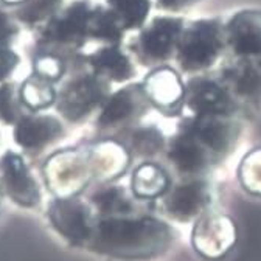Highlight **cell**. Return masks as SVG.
Here are the masks:
<instances>
[{"instance_id": "obj_1", "label": "cell", "mask_w": 261, "mask_h": 261, "mask_svg": "<svg viewBox=\"0 0 261 261\" xmlns=\"http://www.w3.org/2000/svg\"><path fill=\"white\" fill-rule=\"evenodd\" d=\"M240 137V117L191 114L170 142L168 160L182 177L208 176L233 152Z\"/></svg>"}, {"instance_id": "obj_2", "label": "cell", "mask_w": 261, "mask_h": 261, "mask_svg": "<svg viewBox=\"0 0 261 261\" xmlns=\"http://www.w3.org/2000/svg\"><path fill=\"white\" fill-rule=\"evenodd\" d=\"M174 241L173 228L154 216H117L98 224L93 247L127 261L152 259L165 253Z\"/></svg>"}, {"instance_id": "obj_3", "label": "cell", "mask_w": 261, "mask_h": 261, "mask_svg": "<svg viewBox=\"0 0 261 261\" xmlns=\"http://www.w3.org/2000/svg\"><path fill=\"white\" fill-rule=\"evenodd\" d=\"M225 53L224 20L219 17H204L185 23L174 58L180 70L193 76L215 69L224 61Z\"/></svg>"}, {"instance_id": "obj_4", "label": "cell", "mask_w": 261, "mask_h": 261, "mask_svg": "<svg viewBox=\"0 0 261 261\" xmlns=\"http://www.w3.org/2000/svg\"><path fill=\"white\" fill-rule=\"evenodd\" d=\"M216 190L208 176L182 177L162 196V208L177 222H190L213 210Z\"/></svg>"}, {"instance_id": "obj_5", "label": "cell", "mask_w": 261, "mask_h": 261, "mask_svg": "<svg viewBox=\"0 0 261 261\" xmlns=\"http://www.w3.org/2000/svg\"><path fill=\"white\" fill-rule=\"evenodd\" d=\"M185 108L198 115H235L240 117L241 105L235 100L218 73L193 75L185 84Z\"/></svg>"}, {"instance_id": "obj_6", "label": "cell", "mask_w": 261, "mask_h": 261, "mask_svg": "<svg viewBox=\"0 0 261 261\" xmlns=\"http://www.w3.org/2000/svg\"><path fill=\"white\" fill-rule=\"evenodd\" d=\"M237 235V224L230 216L210 210L194 221L191 244L199 256L219 261L233 249Z\"/></svg>"}, {"instance_id": "obj_7", "label": "cell", "mask_w": 261, "mask_h": 261, "mask_svg": "<svg viewBox=\"0 0 261 261\" xmlns=\"http://www.w3.org/2000/svg\"><path fill=\"white\" fill-rule=\"evenodd\" d=\"M216 73L243 109L261 100V58H224Z\"/></svg>"}, {"instance_id": "obj_8", "label": "cell", "mask_w": 261, "mask_h": 261, "mask_svg": "<svg viewBox=\"0 0 261 261\" xmlns=\"http://www.w3.org/2000/svg\"><path fill=\"white\" fill-rule=\"evenodd\" d=\"M225 27V58H261V10L235 11Z\"/></svg>"}, {"instance_id": "obj_9", "label": "cell", "mask_w": 261, "mask_h": 261, "mask_svg": "<svg viewBox=\"0 0 261 261\" xmlns=\"http://www.w3.org/2000/svg\"><path fill=\"white\" fill-rule=\"evenodd\" d=\"M185 23L187 22L179 16L155 17L143 30L139 39L143 56L154 62H165L174 58Z\"/></svg>"}, {"instance_id": "obj_10", "label": "cell", "mask_w": 261, "mask_h": 261, "mask_svg": "<svg viewBox=\"0 0 261 261\" xmlns=\"http://www.w3.org/2000/svg\"><path fill=\"white\" fill-rule=\"evenodd\" d=\"M48 218L56 230L67 240L81 244L92 235V219L89 208L72 199H61L51 204Z\"/></svg>"}, {"instance_id": "obj_11", "label": "cell", "mask_w": 261, "mask_h": 261, "mask_svg": "<svg viewBox=\"0 0 261 261\" xmlns=\"http://www.w3.org/2000/svg\"><path fill=\"white\" fill-rule=\"evenodd\" d=\"M145 93L167 115H177L185 108V84L171 69L155 70L148 78Z\"/></svg>"}, {"instance_id": "obj_12", "label": "cell", "mask_w": 261, "mask_h": 261, "mask_svg": "<svg viewBox=\"0 0 261 261\" xmlns=\"http://www.w3.org/2000/svg\"><path fill=\"white\" fill-rule=\"evenodd\" d=\"M0 170L4 174V185L14 202L23 207H33L39 204L38 185L19 155L7 152L0 162Z\"/></svg>"}, {"instance_id": "obj_13", "label": "cell", "mask_w": 261, "mask_h": 261, "mask_svg": "<svg viewBox=\"0 0 261 261\" xmlns=\"http://www.w3.org/2000/svg\"><path fill=\"white\" fill-rule=\"evenodd\" d=\"M100 98L101 87H98L93 80H81L64 93L61 111L69 118H78L87 114Z\"/></svg>"}, {"instance_id": "obj_14", "label": "cell", "mask_w": 261, "mask_h": 261, "mask_svg": "<svg viewBox=\"0 0 261 261\" xmlns=\"http://www.w3.org/2000/svg\"><path fill=\"white\" fill-rule=\"evenodd\" d=\"M168 174L155 163H142L133 176V191L139 199L162 198L170 188Z\"/></svg>"}, {"instance_id": "obj_15", "label": "cell", "mask_w": 261, "mask_h": 261, "mask_svg": "<svg viewBox=\"0 0 261 261\" xmlns=\"http://www.w3.org/2000/svg\"><path fill=\"white\" fill-rule=\"evenodd\" d=\"M61 126L55 118H25L16 127V142L23 148H39L58 137Z\"/></svg>"}, {"instance_id": "obj_16", "label": "cell", "mask_w": 261, "mask_h": 261, "mask_svg": "<svg viewBox=\"0 0 261 261\" xmlns=\"http://www.w3.org/2000/svg\"><path fill=\"white\" fill-rule=\"evenodd\" d=\"M145 98H148L146 93L136 90H121L115 93L108 101L100 117V123L103 126H111L130 118L136 112L142 111Z\"/></svg>"}, {"instance_id": "obj_17", "label": "cell", "mask_w": 261, "mask_h": 261, "mask_svg": "<svg viewBox=\"0 0 261 261\" xmlns=\"http://www.w3.org/2000/svg\"><path fill=\"white\" fill-rule=\"evenodd\" d=\"M89 22V10L84 4L73 5L64 17L50 25V38L62 42H72L83 36Z\"/></svg>"}, {"instance_id": "obj_18", "label": "cell", "mask_w": 261, "mask_h": 261, "mask_svg": "<svg viewBox=\"0 0 261 261\" xmlns=\"http://www.w3.org/2000/svg\"><path fill=\"white\" fill-rule=\"evenodd\" d=\"M92 64L114 81H124L134 75V69L127 56H124L117 47L105 48L95 56H92Z\"/></svg>"}, {"instance_id": "obj_19", "label": "cell", "mask_w": 261, "mask_h": 261, "mask_svg": "<svg viewBox=\"0 0 261 261\" xmlns=\"http://www.w3.org/2000/svg\"><path fill=\"white\" fill-rule=\"evenodd\" d=\"M112 14L124 28H139L145 23L151 4L149 0H109Z\"/></svg>"}, {"instance_id": "obj_20", "label": "cell", "mask_w": 261, "mask_h": 261, "mask_svg": "<svg viewBox=\"0 0 261 261\" xmlns=\"http://www.w3.org/2000/svg\"><path fill=\"white\" fill-rule=\"evenodd\" d=\"M238 179L246 191L261 196V148L247 152L238 167Z\"/></svg>"}, {"instance_id": "obj_21", "label": "cell", "mask_w": 261, "mask_h": 261, "mask_svg": "<svg viewBox=\"0 0 261 261\" xmlns=\"http://www.w3.org/2000/svg\"><path fill=\"white\" fill-rule=\"evenodd\" d=\"M93 201L98 208L103 212V215H108L111 218L127 216L133 212V204H130L127 194L118 187H111L108 190L100 191L93 198Z\"/></svg>"}, {"instance_id": "obj_22", "label": "cell", "mask_w": 261, "mask_h": 261, "mask_svg": "<svg viewBox=\"0 0 261 261\" xmlns=\"http://www.w3.org/2000/svg\"><path fill=\"white\" fill-rule=\"evenodd\" d=\"M165 140L159 129L155 127H142L133 137V146L140 155H154L162 151Z\"/></svg>"}, {"instance_id": "obj_23", "label": "cell", "mask_w": 261, "mask_h": 261, "mask_svg": "<svg viewBox=\"0 0 261 261\" xmlns=\"http://www.w3.org/2000/svg\"><path fill=\"white\" fill-rule=\"evenodd\" d=\"M53 96L55 93L51 87L42 80H30L23 86V98L33 109H41L51 105Z\"/></svg>"}, {"instance_id": "obj_24", "label": "cell", "mask_w": 261, "mask_h": 261, "mask_svg": "<svg viewBox=\"0 0 261 261\" xmlns=\"http://www.w3.org/2000/svg\"><path fill=\"white\" fill-rule=\"evenodd\" d=\"M90 27L95 36L103 38L106 41L118 42L121 38V28H120L121 25L118 23V20L112 13H100L93 16Z\"/></svg>"}, {"instance_id": "obj_25", "label": "cell", "mask_w": 261, "mask_h": 261, "mask_svg": "<svg viewBox=\"0 0 261 261\" xmlns=\"http://www.w3.org/2000/svg\"><path fill=\"white\" fill-rule=\"evenodd\" d=\"M38 67H39V72H41V78H53L56 80L61 73V65H59V61L55 59V58H41L39 59V64H38Z\"/></svg>"}, {"instance_id": "obj_26", "label": "cell", "mask_w": 261, "mask_h": 261, "mask_svg": "<svg viewBox=\"0 0 261 261\" xmlns=\"http://www.w3.org/2000/svg\"><path fill=\"white\" fill-rule=\"evenodd\" d=\"M16 62H17V56L11 50L0 45V80L5 78L14 69Z\"/></svg>"}, {"instance_id": "obj_27", "label": "cell", "mask_w": 261, "mask_h": 261, "mask_svg": "<svg viewBox=\"0 0 261 261\" xmlns=\"http://www.w3.org/2000/svg\"><path fill=\"white\" fill-rule=\"evenodd\" d=\"M159 5L167 11H180L184 8H188L201 0H157Z\"/></svg>"}, {"instance_id": "obj_28", "label": "cell", "mask_w": 261, "mask_h": 261, "mask_svg": "<svg viewBox=\"0 0 261 261\" xmlns=\"http://www.w3.org/2000/svg\"><path fill=\"white\" fill-rule=\"evenodd\" d=\"M13 25L8 22L7 16L0 11V42H5L13 35Z\"/></svg>"}]
</instances>
